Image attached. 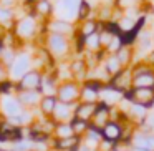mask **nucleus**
Instances as JSON below:
<instances>
[{"mask_svg":"<svg viewBox=\"0 0 154 151\" xmlns=\"http://www.w3.org/2000/svg\"><path fill=\"white\" fill-rule=\"evenodd\" d=\"M133 88H154V73L147 71V73L133 77Z\"/></svg>","mask_w":154,"mask_h":151,"instance_id":"ddd939ff","label":"nucleus"},{"mask_svg":"<svg viewBox=\"0 0 154 151\" xmlns=\"http://www.w3.org/2000/svg\"><path fill=\"white\" fill-rule=\"evenodd\" d=\"M17 53L18 52H15V48L14 47H5V50H4V55H2V63L5 65V67L10 70V67L14 65V61H15V58H17Z\"/></svg>","mask_w":154,"mask_h":151,"instance_id":"6ab92c4d","label":"nucleus"},{"mask_svg":"<svg viewBox=\"0 0 154 151\" xmlns=\"http://www.w3.org/2000/svg\"><path fill=\"white\" fill-rule=\"evenodd\" d=\"M8 78H10V71H8V68L0 61V81L8 80Z\"/></svg>","mask_w":154,"mask_h":151,"instance_id":"a878e982","label":"nucleus"},{"mask_svg":"<svg viewBox=\"0 0 154 151\" xmlns=\"http://www.w3.org/2000/svg\"><path fill=\"white\" fill-rule=\"evenodd\" d=\"M25 111L22 103L18 101L17 95H8V96H0V115L8 120V118L18 116Z\"/></svg>","mask_w":154,"mask_h":151,"instance_id":"f03ea898","label":"nucleus"},{"mask_svg":"<svg viewBox=\"0 0 154 151\" xmlns=\"http://www.w3.org/2000/svg\"><path fill=\"white\" fill-rule=\"evenodd\" d=\"M58 105V98L57 96H43L40 101V105H38V110H40V113L43 115L45 118H51L55 113V108H57Z\"/></svg>","mask_w":154,"mask_h":151,"instance_id":"f8f14e48","label":"nucleus"},{"mask_svg":"<svg viewBox=\"0 0 154 151\" xmlns=\"http://www.w3.org/2000/svg\"><path fill=\"white\" fill-rule=\"evenodd\" d=\"M83 68H85V63H83V61H75V63L71 65V71H73L75 75H78L81 70H83Z\"/></svg>","mask_w":154,"mask_h":151,"instance_id":"cd10ccee","label":"nucleus"},{"mask_svg":"<svg viewBox=\"0 0 154 151\" xmlns=\"http://www.w3.org/2000/svg\"><path fill=\"white\" fill-rule=\"evenodd\" d=\"M48 48L53 55L60 57V55H65L68 50V42L65 38V35H58V33H51L48 37Z\"/></svg>","mask_w":154,"mask_h":151,"instance_id":"6e6552de","label":"nucleus"},{"mask_svg":"<svg viewBox=\"0 0 154 151\" xmlns=\"http://www.w3.org/2000/svg\"><path fill=\"white\" fill-rule=\"evenodd\" d=\"M78 151H80V149H78Z\"/></svg>","mask_w":154,"mask_h":151,"instance_id":"c9c22d12","label":"nucleus"},{"mask_svg":"<svg viewBox=\"0 0 154 151\" xmlns=\"http://www.w3.org/2000/svg\"><path fill=\"white\" fill-rule=\"evenodd\" d=\"M81 148V138L80 136H71L63 138V140H53V149L57 151H78Z\"/></svg>","mask_w":154,"mask_h":151,"instance_id":"1a4fd4ad","label":"nucleus"},{"mask_svg":"<svg viewBox=\"0 0 154 151\" xmlns=\"http://www.w3.org/2000/svg\"><path fill=\"white\" fill-rule=\"evenodd\" d=\"M17 2H18V0H0V5H2V7H10V8H14Z\"/></svg>","mask_w":154,"mask_h":151,"instance_id":"c756f323","label":"nucleus"},{"mask_svg":"<svg viewBox=\"0 0 154 151\" xmlns=\"http://www.w3.org/2000/svg\"><path fill=\"white\" fill-rule=\"evenodd\" d=\"M35 8H37V14H38V15H43V17H47V15L51 14V10H53V5H51L50 0H42V2H38V4L35 5Z\"/></svg>","mask_w":154,"mask_h":151,"instance_id":"412c9836","label":"nucleus"},{"mask_svg":"<svg viewBox=\"0 0 154 151\" xmlns=\"http://www.w3.org/2000/svg\"><path fill=\"white\" fill-rule=\"evenodd\" d=\"M111 63H108V71L109 73H114V71H118V68H119V60L118 58H113V60H109Z\"/></svg>","mask_w":154,"mask_h":151,"instance_id":"bb28decb","label":"nucleus"},{"mask_svg":"<svg viewBox=\"0 0 154 151\" xmlns=\"http://www.w3.org/2000/svg\"><path fill=\"white\" fill-rule=\"evenodd\" d=\"M83 88H88V90H91V91L100 93V91H103V83H101L100 80H88V81H85Z\"/></svg>","mask_w":154,"mask_h":151,"instance_id":"4be33fe9","label":"nucleus"},{"mask_svg":"<svg viewBox=\"0 0 154 151\" xmlns=\"http://www.w3.org/2000/svg\"><path fill=\"white\" fill-rule=\"evenodd\" d=\"M88 14H90V7H88L86 2H83V0H81L80 8H78V17H80V18H86Z\"/></svg>","mask_w":154,"mask_h":151,"instance_id":"393cba45","label":"nucleus"},{"mask_svg":"<svg viewBox=\"0 0 154 151\" xmlns=\"http://www.w3.org/2000/svg\"><path fill=\"white\" fill-rule=\"evenodd\" d=\"M118 60H119V63H126L128 60H129V52H119L118 53Z\"/></svg>","mask_w":154,"mask_h":151,"instance_id":"c85d7f7f","label":"nucleus"},{"mask_svg":"<svg viewBox=\"0 0 154 151\" xmlns=\"http://www.w3.org/2000/svg\"><path fill=\"white\" fill-rule=\"evenodd\" d=\"M2 121H4V120H0V126H2Z\"/></svg>","mask_w":154,"mask_h":151,"instance_id":"f704fd0d","label":"nucleus"},{"mask_svg":"<svg viewBox=\"0 0 154 151\" xmlns=\"http://www.w3.org/2000/svg\"><path fill=\"white\" fill-rule=\"evenodd\" d=\"M101 134H103V140L106 141H111V143H118L123 136V128H121L119 123L111 120L106 126L101 130Z\"/></svg>","mask_w":154,"mask_h":151,"instance_id":"9d476101","label":"nucleus"},{"mask_svg":"<svg viewBox=\"0 0 154 151\" xmlns=\"http://www.w3.org/2000/svg\"><path fill=\"white\" fill-rule=\"evenodd\" d=\"M80 4H81V0H60V8L68 17H71L75 12H78Z\"/></svg>","mask_w":154,"mask_h":151,"instance_id":"f3484780","label":"nucleus"},{"mask_svg":"<svg viewBox=\"0 0 154 151\" xmlns=\"http://www.w3.org/2000/svg\"><path fill=\"white\" fill-rule=\"evenodd\" d=\"M85 38H86V40H85V43H86L91 50H96V47L101 43V42H100V35H98V33H93V35L85 37Z\"/></svg>","mask_w":154,"mask_h":151,"instance_id":"b1692460","label":"nucleus"},{"mask_svg":"<svg viewBox=\"0 0 154 151\" xmlns=\"http://www.w3.org/2000/svg\"><path fill=\"white\" fill-rule=\"evenodd\" d=\"M57 98L61 103H68V105H76V100L81 98V91L78 88V85L75 81H65L58 87L57 90Z\"/></svg>","mask_w":154,"mask_h":151,"instance_id":"7ed1b4c3","label":"nucleus"},{"mask_svg":"<svg viewBox=\"0 0 154 151\" xmlns=\"http://www.w3.org/2000/svg\"><path fill=\"white\" fill-rule=\"evenodd\" d=\"M5 47H7V45H5V42H4V37L0 35V61H2V55H4Z\"/></svg>","mask_w":154,"mask_h":151,"instance_id":"2f4dec72","label":"nucleus"},{"mask_svg":"<svg viewBox=\"0 0 154 151\" xmlns=\"http://www.w3.org/2000/svg\"><path fill=\"white\" fill-rule=\"evenodd\" d=\"M147 60H149L151 63H154V53H151V55H149V58H147Z\"/></svg>","mask_w":154,"mask_h":151,"instance_id":"72a5a7b5","label":"nucleus"},{"mask_svg":"<svg viewBox=\"0 0 154 151\" xmlns=\"http://www.w3.org/2000/svg\"><path fill=\"white\" fill-rule=\"evenodd\" d=\"M8 95H15V81L8 80L0 81V96H8Z\"/></svg>","mask_w":154,"mask_h":151,"instance_id":"aec40b11","label":"nucleus"},{"mask_svg":"<svg viewBox=\"0 0 154 151\" xmlns=\"http://www.w3.org/2000/svg\"><path fill=\"white\" fill-rule=\"evenodd\" d=\"M42 81H43V75L38 70H32L20 81L15 83V93H18V91H28V90H40Z\"/></svg>","mask_w":154,"mask_h":151,"instance_id":"39448f33","label":"nucleus"},{"mask_svg":"<svg viewBox=\"0 0 154 151\" xmlns=\"http://www.w3.org/2000/svg\"><path fill=\"white\" fill-rule=\"evenodd\" d=\"M48 28L51 30V33H58V35H66L71 32V24L66 20H55L48 25Z\"/></svg>","mask_w":154,"mask_h":151,"instance_id":"dca6fc26","label":"nucleus"},{"mask_svg":"<svg viewBox=\"0 0 154 151\" xmlns=\"http://www.w3.org/2000/svg\"><path fill=\"white\" fill-rule=\"evenodd\" d=\"M71 123V128H73V133L76 134V136H83V134L88 133V130H90V123L88 121H83V120H78V118H73V120L70 121Z\"/></svg>","mask_w":154,"mask_h":151,"instance_id":"a211bd4d","label":"nucleus"},{"mask_svg":"<svg viewBox=\"0 0 154 151\" xmlns=\"http://www.w3.org/2000/svg\"><path fill=\"white\" fill-rule=\"evenodd\" d=\"M53 134H55V138H57V140H63V138L75 136L73 128H71V123H57Z\"/></svg>","mask_w":154,"mask_h":151,"instance_id":"2eb2a0df","label":"nucleus"},{"mask_svg":"<svg viewBox=\"0 0 154 151\" xmlns=\"http://www.w3.org/2000/svg\"><path fill=\"white\" fill-rule=\"evenodd\" d=\"M10 80L12 81H20L28 71H32V57L27 52H18L14 65L10 67Z\"/></svg>","mask_w":154,"mask_h":151,"instance_id":"f257e3e1","label":"nucleus"},{"mask_svg":"<svg viewBox=\"0 0 154 151\" xmlns=\"http://www.w3.org/2000/svg\"><path fill=\"white\" fill-rule=\"evenodd\" d=\"M27 2H28V4H35V5H37L38 2H42V0H27Z\"/></svg>","mask_w":154,"mask_h":151,"instance_id":"473e14b6","label":"nucleus"},{"mask_svg":"<svg viewBox=\"0 0 154 151\" xmlns=\"http://www.w3.org/2000/svg\"><path fill=\"white\" fill-rule=\"evenodd\" d=\"M93 33H96V24L91 22V20L85 22L83 30H81V35H83V37H90V35H93Z\"/></svg>","mask_w":154,"mask_h":151,"instance_id":"5701e85b","label":"nucleus"},{"mask_svg":"<svg viewBox=\"0 0 154 151\" xmlns=\"http://www.w3.org/2000/svg\"><path fill=\"white\" fill-rule=\"evenodd\" d=\"M96 108L98 103H78L76 108H75V118L91 123L94 113H96Z\"/></svg>","mask_w":154,"mask_h":151,"instance_id":"9b49d317","label":"nucleus"},{"mask_svg":"<svg viewBox=\"0 0 154 151\" xmlns=\"http://www.w3.org/2000/svg\"><path fill=\"white\" fill-rule=\"evenodd\" d=\"M75 108H76V105H68V103L58 101L51 118H53L55 123H70L75 118Z\"/></svg>","mask_w":154,"mask_h":151,"instance_id":"0eeeda50","label":"nucleus"},{"mask_svg":"<svg viewBox=\"0 0 154 151\" xmlns=\"http://www.w3.org/2000/svg\"><path fill=\"white\" fill-rule=\"evenodd\" d=\"M35 32H37V22H35V18L32 15L20 18L15 24V37L18 40H23V42L30 40V38H33Z\"/></svg>","mask_w":154,"mask_h":151,"instance_id":"20e7f679","label":"nucleus"},{"mask_svg":"<svg viewBox=\"0 0 154 151\" xmlns=\"http://www.w3.org/2000/svg\"><path fill=\"white\" fill-rule=\"evenodd\" d=\"M119 43H121V38H119V37H116L109 45H108V47H109L111 50H118V48H119Z\"/></svg>","mask_w":154,"mask_h":151,"instance_id":"7c9ffc66","label":"nucleus"},{"mask_svg":"<svg viewBox=\"0 0 154 151\" xmlns=\"http://www.w3.org/2000/svg\"><path fill=\"white\" fill-rule=\"evenodd\" d=\"M15 22V12L10 7H2L0 5V28H10Z\"/></svg>","mask_w":154,"mask_h":151,"instance_id":"4468645a","label":"nucleus"},{"mask_svg":"<svg viewBox=\"0 0 154 151\" xmlns=\"http://www.w3.org/2000/svg\"><path fill=\"white\" fill-rule=\"evenodd\" d=\"M18 98V101L22 103V106L25 108V110H32V108L38 106L42 101V98H43V95H42L40 90H28V91H18V93H15Z\"/></svg>","mask_w":154,"mask_h":151,"instance_id":"423d86ee","label":"nucleus"}]
</instances>
